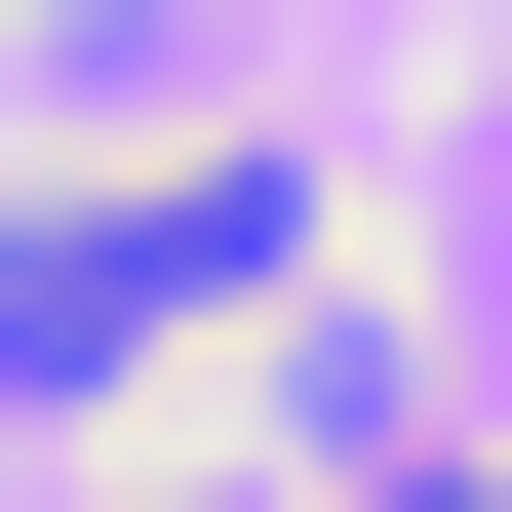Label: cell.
Segmentation results:
<instances>
[{
    "mask_svg": "<svg viewBox=\"0 0 512 512\" xmlns=\"http://www.w3.org/2000/svg\"><path fill=\"white\" fill-rule=\"evenodd\" d=\"M276 237H316L276 158H158V197H0V394H119V355L197 316V276H276Z\"/></svg>",
    "mask_w": 512,
    "mask_h": 512,
    "instance_id": "6da1fadb",
    "label": "cell"
},
{
    "mask_svg": "<svg viewBox=\"0 0 512 512\" xmlns=\"http://www.w3.org/2000/svg\"><path fill=\"white\" fill-rule=\"evenodd\" d=\"M355 512H512V473H434V434H355Z\"/></svg>",
    "mask_w": 512,
    "mask_h": 512,
    "instance_id": "7a4b0ae2",
    "label": "cell"
}]
</instances>
